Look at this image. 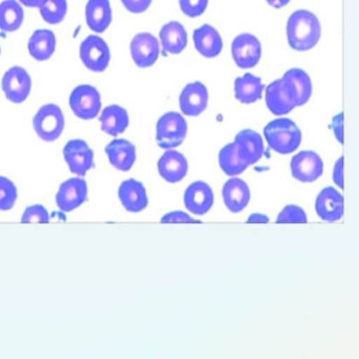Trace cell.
<instances>
[{
    "label": "cell",
    "instance_id": "obj_1",
    "mask_svg": "<svg viewBox=\"0 0 359 359\" xmlns=\"http://www.w3.org/2000/svg\"><path fill=\"white\" fill-rule=\"evenodd\" d=\"M321 26L318 18L308 10H297L287 24V43L296 51H308L318 43Z\"/></svg>",
    "mask_w": 359,
    "mask_h": 359
},
{
    "label": "cell",
    "instance_id": "obj_2",
    "mask_svg": "<svg viewBox=\"0 0 359 359\" xmlns=\"http://www.w3.org/2000/svg\"><path fill=\"white\" fill-rule=\"evenodd\" d=\"M264 137L269 146L279 154H291L302 142V132L289 118H278L264 127Z\"/></svg>",
    "mask_w": 359,
    "mask_h": 359
},
{
    "label": "cell",
    "instance_id": "obj_3",
    "mask_svg": "<svg viewBox=\"0 0 359 359\" xmlns=\"http://www.w3.org/2000/svg\"><path fill=\"white\" fill-rule=\"evenodd\" d=\"M33 128L35 133L43 142H55L65 129V116L62 109L55 104L41 107L33 118Z\"/></svg>",
    "mask_w": 359,
    "mask_h": 359
},
{
    "label": "cell",
    "instance_id": "obj_4",
    "mask_svg": "<svg viewBox=\"0 0 359 359\" xmlns=\"http://www.w3.org/2000/svg\"><path fill=\"white\" fill-rule=\"evenodd\" d=\"M188 133V123L182 114L168 112L157 121L156 142L161 148L171 150L180 146Z\"/></svg>",
    "mask_w": 359,
    "mask_h": 359
},
{
    "label": "cell",
    "instance_id": "obj_5",
    "mask_svg": "<svg viewBox=\"0 0 359 359\" xmlns=\"http://www.w3.org/2000/svg\"><path fill=\"white\" fill-rule=\"evenodd\" d=\"M71 110L83 121H91L102 111V96L93 86H77L69 98Z\"/></svg>",
    "mask_w": 359,
    "mask_h": 359
},
{
    "label": "cell",
    "instance_id": "obj_6",
    "mask_svg": "<svg viewBox=\"0 0 359 359\" xmlns=\"http://www.w3.org/2000/svg\"><path fill=\"white\" fill-rule=\"evenodd\" d=\"M79 55L86 68L91 72L102 73L111 62V51L102 37L90 35L81 43Z\"/></svg>",
    "mask_w": 359,
    "mask_h": 359
},
{
    "label": "cell",
    "instance_id": "obj_7",
    "mask_svg": "<svg viewBox=\"0 0 359 359\" xmlns=\"http://www.w3.org/2000/svg\"><path fill=\"white\" fill-rule=\"evenodd\" d=\"M1 89L8 100L20 104L26 102L32 89V79L22 67H13L4 75Z\"/></svg>",
    "mask_w": 359,
    "mask_h": 359
},
{
    "label": "cell",
    "instance_id": "obj_8",
    "mask_svg": "<svg viewBox=\"0 0 359 359\" xmlns=\"http://www.w3.org/2000/svg\"><path fill=\"white\" fill-rule=\"evenodd\" d=\"M64 157L69 169L79 177H85L94 165V152L83 140H72L64 148Z\"/></svg>",
    "mask_w": 359,
    "mask_h": 359
},
{
    "label": "cell",
    "instance_id": "obj_9",
    "mask_svg": "<svg viewBox=\"0 0 359 359\" xmlns=\"http://www.w3.org/2000/svg\"><path fill=\"white\" fill-rule=\"evenodd\" d=\"M232 57L241 69L254 68L262 58V45L257 37L243 33L235 37L232 43Z\"/></svg>",
    "mask_w": 359,
    "mask_h": 359
},
{
    "label": "cell",
    "instance_id": "obj_10",
    "mask_svg": "<svg viewBox=\"0 0 359 359\" xmlns=\"http://www.w3.org/2000/svg\"><path fill=\"white\" fill-rule=\"evenodd\" d=\"M88 198V184L83 177H73L60 184L56 194V203L65 213L74 211Z\"/></svg>",
    "mask_w": 359,
    "mask_h": 359
},
{
    "label": "cell",
    "instance_id": "obj_11",
    "mask_svg": "<svg viewBox=\"0 0 359 359\" xmlns=\"http://www.w3.org/2000/svg\"><path fill=\"white\" fill-rule=\"evenodd\" d=\"M292 176L298 182H313L318 180L323 173V163L317 153L313 151H302L292 158Z\"/></svg>",
    "mask_w": 359,
    "mask_h": 359
},
{
    "label": "cell",
    "instance_id": "obj_12",
    "mask_svg": "<svg viewBox=\"0 0 359 359\" xmlns=\"http://www.w3.org/2000/svg\"><path fill=\"white\" fill-rule=\"evenodd\" d=\"M132 60L138 68H149L157 62L161 53L159 43L150 33H140L132 39L130 45Z\"/></svg>",
    "mask_w": 359,
    "mask_h": 359
},
{
    "label": "cell",
    "instance_id": "obj_13",
    "mask_svg": "<svg viewBox=\"0 0 359 359\" xmlns=\"http://www.w3.org/2000/svg\"><path fill=\"white\" fill-rule=\"evenodd\" d=\"M315 211L325 222H338L344 216V197L333 187H327L317 196Z\"/></svg>",
    "mask_w": 359,
    "mask_h": 359
},
{
    "label": "cell",
    "instance_id": "obj_14",
    "mask_svg": "<svg viewBox=\"0 0 359 359\" xmlns=\"http://www.w3.org/2000/svg\"><path fill=\"white\" fill-rule=\"evenodd\" d=\"M209 92L199 81L189 83L182 90L180 97V110L187 116H198L207 109Z\"/></svg>",
    "mask_w": 359,
    "mask_h": 359
},
{
    "label": "cell",
    "instance_id": "obj_15",
    "mask_svg": "<svg viewBox=\"0 0 359 359\" xmlns=\"http://www.w3.org/2000/svg\"><path fill=\"white\" fill-rule=\"evenodd\" d=\"M187 209L195 215H203L211 210L214 203V193L205 182H193L187 188L184 195Z\"/></svg>",
    "mask_w": 359,
    "mask_h": 359
},
{
    "label": "cell",
    "instance_id": "obj_16",
    "mask_svg": "<svg viewBox=\"0 0 359 359\" xmlns=\"http://www.w3.org/2000/svg\"><path fill=\"white\" fill-rule=\"evenodd\" d=\"M118 197L123 208L131 213H140L149 205L146 188L142 182L134 178L121 182Z\"/></svg>",
    "mask_w": 359,
    "mask_h": 359
},
{
    "label": "cell",
    "instance_id": "obj_17",
    "mask_svg": "<svg viewBox=\"0 0 359 359\" xmlns=\"http://www.w3.org/2000/svg\"><path fill=\"white\" fill-rule=\"evenodd\" d=\"M266 104L270 112L276 116L287 114L296 108L291 93L283 79L273 81L266 87Z\"/></svg>",
    "mask_w": 359,
    "mask_h": 359
},
{
    "label": "cell",
    "instance_id": "obj_18",
    "mask_svg": "<svg viewBox=\"0 0 359 359\" xmlns=\"http://www.w3.org/2000/svg\"><path fill=\"white\" fill-rule=\"evenodd\" d=\"M158 173L165 182L176 184L182 182L188 173L189 163L186 157L177 151L169 150L159 158Z\"/></svg>",
    "mask_w": 359,
    "mask_h": 359
},
{
    "label": "cell",
    "instance_id": "obj_19",
    "mask_svg": "<svg viewBox=\"0 0 359 359\" xmlns=\"http://www.w3.org/2000/svg\"><path fill=\"white\" fill-rule=\"evenodd\" d=\"M239 156L248 165L257 163L264 154L262 136L253 130L245 129L237 134L234 140Z\"/></svg>",
    "mask_w": 359,
    "mask_h": 359
},
{
    "label": "cell",
    "instance_id": "obj_20",
    "mask_svg": "<svg viewBox=\"0 0 359 359\" xmlns=\"http://www.w3.org/2000/svg\"><path fill=\"white\" fill-rule=\"evenodd\" d=\"M287 85L295 107L306 104L312 95V81L306 71L302 69H291L283 77Z\"/></svg>",
    "mask_w": 359,
    "mask_h": 359
},
{
    "label": "cell",
    "instance_id": "obj_21",
    "mask_svg": "<svg viewBox=\"0 0 359 359\" xmlns=\"http://www.w3.org/2000/svg\"><path fill=\"white\" fill-rule=\"evenodd\" d=\"M222 199L229 211L239 213L249 205L251 191L247 182L241 178L232 177L222 188Z\"/></svg>",
    "mask_w": 359,
    "mask_h": 359
},
{
    "label": "cell",
    "instance_id": "obj_22",
    "mask_svg": "<svg viewBox=\"0 0 359 359\" xmlns=\"http://www.w3.org/2000/svg\"><path fill=\"white\" fill-rule=\"evenodd\" d=\"M111 165L118 171L127 172L136 161V148L129 140L117 138L104 149Z\"/></svg>",
    "mask_w": 359,
    "mask_h": 359
},
{
    "label": "cell",
    "instance_id": "obj_23",
    "mask_svg": "<svg viewBox=\"0 0 359 359\" xmlns=\"http://www.w3.org/2000/svg\"><path fill=\"white\" fill-rule=\"evenodd\" d=\"M86 22L90 30L104 33L112 22V8L109 0H89L86 6Z\"/></svg>",
    "mask_w": 359,
    "mask_h": 359
},
{
    "label": "cell",
    "instance_id": "obj_24",
    "mask_svg": "<svg viewBox=\"0 0 359 359\" xmlns=\"http://www.w3.org/2000/svg\"><path fill=\"white\" fill-rule=\"evenodd\" d=\"M193 41L197 51L208 58L216 57L222 52L224 43L219 32L210 25H203L193 33Z\"/></svg>",
    "mask_w": 359,
    "mask_h": 359
},
{
    "label": "cell",
    "instance_id": "obj_25",
    "mask_svg": "<svg viewBox=\"0 0 359 359\" xmlns=\"http://www.w3.org/2000/svg\"><path fill=\"white\" fill-rule=\"evenodd\" d=\"M163 54H180L188 45V34L180 22H171L161 28L159 32Z\"/></svg>",
    "mask_w": 359,
    "mask_h": 359
},
{
    "label": "cell",
    "instance_id": "obj_26",
    "mask_svg": "<svg viewBox=\"0 0 359 359\" xmlns=\"http://www.w3.org/2000/svg\"><path fill=\"white\" fill-rule=\"evenodd\" d=\"M100 121L104 133L116 137L129 127L130 118L125 108L118 104H110L102 110Z\"/></svg>",
    "mask_w": 359,
    "mask_h": 359
},
{
    "label": "cell",
    "instance_id": "obj_27",
    "mask_svg": "<svg viewBox=\"0 0 359 359\" xmlns=\"http://www.w3.org/2000/svg\"><path fill=\"white\" fill-rule=\"evenodd\" d=\"M28 50L36 62L50 60L56 50L55 34L51 30L39 29L29 39Z\"/></svg>",
    "mask_w": 359,
    "mask_h": 359
},
{
    "label": "cell",
    "instance_id": "obj_28",
    "mask_svg": "<svg viewBox=\"0 0 359 359\" xmlns=\"http://www.w3.org/2000/svg\"><path fill=\"white\" fill-rule=\"evenodd\" d=\"M264 83L259 77L247 73L243 77L236 79L234 83L235 97L241 104H254L262 98Z\"/></svg>",
    "mask_w": 359,
    "mask_h": 359
},
{
    "label": "cell",
    "instance_id": "obj_29",
    "mask_svg": "<svg viewBox=\"0 0 359 359\" xmlns=\"http://www.w3.org/2000/svg\"><path fill=\"white\" fill-rule=\"evenodd\" d=\"M24 20V9L18 0H5L0 4V29L3 32H15Z\"/></svg>",
    "mask_w": 359,
    "mask_h": 359
},
{
    "label": "cell",
    "instance_id": "obj_30",
    "mask_svg": "<svg viewBox=\"0 0 359 359\" xmlns=\"http://www.w3.org/2000/svg\"><path fill=\"white\" fill-rule=\"evenodd\" d=\"M218 161H219L220 168L224 174L231 177L239 175L249 167L239 156L234 142L226 144L220 150Z\"/></svg>",
    "mask_w": 359,
    "mask_h": 359
},
{
    "label": "cell",
    "instance_id": "obj_31",
    "mask_svg": "<svg viewBox=\"0 0 359 359\" xmlns=\"http://www.w3.org/2000/svg\"><path fill=\"white\" fill-rule=\"evenodd\" d=\"M39 9L47 24L58 25L66 18L68 3L67 0H45Z\"/></svg>",
    "mask_w": 359,
    "mask_h": 359
},
{
    "label": "cell",
    "instance_id": "obj_32",
    "mask_svg": "<svg viewBox=\"0 0 359 359\" xmlns=\"http://www.w3.org/2000/svg\"><path fill=\"white\" fill-rule=\"evenodd\" d=\"M15 184L5 176H0V211H9L18 201Z\"/></svg>",
    "mask_w": 359,
    "mask_h": 359
},
{
    "label": "cell",
    "instance_id": "obj_33",
    "mask_svg": "<svg viewBox=\"0 0 359 359\" xmlns=\"http://www.w3.org/2000/svg\"><path fill=\"white\" fill-rule=\"evenodd\" d=\"M278 224H306L308 216L304 209L296 205H287L277 216Z\"/></svg>",
    "mask_w": 359,
    "mask_h": 359
},
{
    "label": "cell",
    "instance_id": "obj_34",
    "mask_svg": "<svg viewBox=\"0 0 359 359\" xmlns=\"http://www.w3.org/2000/svg\"><path fill=\"white\" fill-rule=\"evenodd\" d=\"M209 5V0H180V10L188 18L203 15Z\"/></svg>",
    "mask_w": 359,
    "mask_h": 359
},
{
    "label": "cell",
    "instance_id": "obj_35",
    "mask_svg": "<svg viewBox=\"0 0 359 359\" xmlns=\"http://www.w3.org/2000/svg\"><path fill=\"white\" fill-rule=\"evenodd\" d=\"M22 222H50V215L48 210L41 205H33L25 210L22 217Z\"/></svg>",
    "mask_w": 359,
    "mask_h": 359
},
{
    "label": "cell",
    "instance_id": "obj_36",
    "mask_svg": "<svg viewBox=\"0 0 359 359\" xmlns=\"http://www.w3.org/2000/svg\"><path fill=\"white\" fill-rule=\"evenodd\" d=\"M121 3L131 13L140 14L149 9L152 0H121Z\"/></svg>",
    "mask_w": 359,
    "mask_h": 359
},
{
    "label": "cell",
    "instance_id": "obj_37",
    "mask_svg": "<svg viewBox=\"0 0 359 359\" xmlns=\"http://www.w3.org/2000/svg\"><path fill=\"white\" fill-rule=\"evenodd\" d=\"M161 222L171 224V222H197L194 218L182 211L170 212L161 218Z\"/></svg>",
    "mask_w": 359,
    "mask_h": 359
},
{
    "label": "cell",
    "instance_id": "obj_38",
    "mask_svg": "<svg viewBox=\"0 0 359 359\" xmlns=\"http://www.w3.org/2000/svg\"><path fill=\"white\" fill-rule=\"evenodd\" d=\"M331 127L336 140H337L340 144H344V114H342V113H339V114L333 117Z\"/></svg>",
    "mask_w": 359,
    "mask_h": 359
},
{
    "label": "cell",
    "instance_id": "obj_39",
    "mask_svg": "<svg viewBox=\"0 0 359 359\" xmlns=\"http://www.w3.org/2000/svg\"><path fill=\"white\" fill-rule=\"evenodd\" d=\"M333 182L338 188H344V157H340L334 165Z\"/></svg>",
    "mask_w": 359,
    "mask_h": 359
},
{
    "label": "cell",
    "instance_id": "obj_40",
    "mask_svg": "<svg viewBox=\"0 0 359 359\" xmlns=\"http://www.w3.org/2000/svg\"><path fill=\"white\" fill-rule=\"evenodd\" d=\"M269 217L264 214L262 213H254L248 217V224H264V222H269Z\"/></svg>",
    "mask_w": 359,
    "mask_h": 359
},
{
    "label": "cell",
    "instance_id": "obj_41",
    "mask_svg": "<svg viewBox=\"0 0 359 359\" xmlns=\"http://www.w3.org/2000/svg\"><path fill=\"white\" fill-rule=\"evenodd\" d=\"M18 1L28 8H39L45 0H18Z\"/></svg>",
    "mask_w": 359,
    "mask_h": 359
},
{
    "label": "cell",
    "instance_id": "obj_42",
    "mask_svg": "<svg viewBox=\"0 0 359 359\" xmlns=\"http://www.w3.org/2000/svg\"><path fill=\"white\" fill-rule=\"evenodd\" d=\"M291 0H266V3L271 6V7L275 8V9H280V8L285 7Z\"/></svg>",
    "mask_w": 359,
    "mask_h": 359
},
{
    "label": "cell",
    "instance_id": "obj_43",
    "mask_svg": "<svg viewBox=\"0 0 359 359\" xmlns=\"http://www.w3.org/2000/svg\"><path fill=\"white\" fill-rule=\"evenodd\" d=\"M0 54H1V48H0Z\"/></svg>",
    "mask_w": 359,
    "mask_h": 359
}]
</instances>
